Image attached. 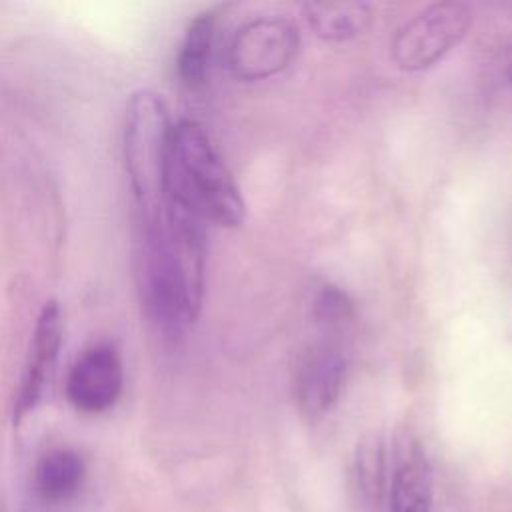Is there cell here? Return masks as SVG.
<instances>
[{
	"mask_svg": "<svg viewBox=\"0 0 512 512\" xmlns=\"http://www.w3.org/2000/svg\"><path fill=\"white\" fill-rule=\"evenodd\" d=\"M86 476L84 460L78 452L56 448L46 452L34 468V486L42 500L60 504L74 498Z\"/></svg>",
	"mask_w": 512,
	"mask_h": 512,
	"instance_id": "obj_10",
	"label": "cell"
},
{
	"mask_svg": "<svg viewBox=\"0 0 512 512\" xmlns=\"http://www.w3.org/2000/svg\"><path fill=\"white\" fill-rule=\"evenodd\" d=\"M124 386V366L112 344L86 348L72 364L66 378L70 404L86 414H100L112 408Z\"/></svg>",
	"mask_w": 512,
	"mask_h": 512,
	"instance_id": "obj_6",
	"label": "cell"
},
{
	"mask_svg": "<svg viewBox=\"0 0 512 512\" xmlns=\"http://www.w3.org/2000/svg\"><path fill=\"white\" fill-rule=\"evenodd\" d=\"M216 26H218V12L204 10L190 20L184 32L176 66H178V76L182 84L190 90H200L206 82Z\"/></svg>",
	"mask_w": 512,
	"mask_h": 512,
	"instance_id": "obj_11",
	"label": "cell"
},
{
	"mask_svg": "<svg viewBox=\"0 0 512 512\" xmlns=\"http://www.w3.org/2000/svg\"><path fill=\"white\" fill-rule=\"evenodd\" d=\"M472 12L460 2H434L406 20L392 38V60L404 72L438 64L468 34Z\"/></svg>",
	"mask_w": 512,
	"mask_h": 512,
	"instance_id": "obj_3",
	"label": "cell"
},
{
	"mask_svg": "<svg viewBox=\"0 0 512 512\" xmlns=\"http://www.w3.org/2000/svg\"><path fill=\"white\" fill-rule=\"evenodd\" d=\"M432 476L420 444L406 446L392 472L390 512H430Z\"/></svg>",
	"mask_w": 512,
	"mask_h": 512,
	"instance_id": "obj_9",
	"label": "cell"
},
{
	"mask_svg": "<svg viewBox=\"0 0 512 512\" xmlns=\"http://www.w3.org/2000/svg\"><path fill=\"white\" fill-rule=\"evenodd\" d=\"M300 50L298 26L282 16L244 22L228 46V68L244 82H258L286 70Z\"/></svg>",
	"mask_w": 512,
	"mask_h": 512,
	"instance_id": "obj_4",
	"label": "cell"
},
{
	"mask_svg": "<svg viewBox=\"0 0 512 512\" xmlns=\"http://www.w3.org/2000/svg\"><path fill=\"white\" fill-rule=\"evenodd\" d=\"M504 90L506 94L512 98V62L506 66L504 70Z\"/></svg>",
	"mask_w": 512,
	"mask_h": 512,
	"instance_id": "obj_13",
	"label": "cell"
},
{
	"mask_svg": "<svg viewBox=\"0 0 512 512\" xmlns=\"http://www.w3.org/2000/svg\"><path fill=\"white\" fill-rule=\"evenodd\" d=\"M166 198L222 228H238L246 218V202L232 172L194 120H180L172 128Z\"/></svg>",
	"mask_w": 512,
	"mask_h": 512,
	"instance_id": "obj_1",
	"label": "cell"
},
{
	"mask_svg": "<svg viewBox=\"0 0 512 512\" xmlns=\"http://www.w3.org/2000/svg\"><path fill=\"white\" fill-rule=\"evenodd\" d=\"M310 30L326 42H348L362 36L374 20L370 4L364 2H306L302 6Z\"/></svg>",
	"mask_w": 512,
	"mask_h": 512,
	"instance_id": "obj_8",
	"label": "cell"
},
{
	"mask_svg": "<svg viewBox=\"0 0 512 512\" xmlns=\"http://www.w3.org/2000/svg\"><path fill=\"white\" fill-rule=\"evenodd\" d=\"M64 342V320L62 308L56 300L44 302L26 354L18 390L14 396V422L18 424L26 414H30L42 400L50 380L56 372L60 358V348Z\"/></svg>",
	"mask_w": 512,
	"mask_h": 512,
	"instance_id": "obj_5",
	"label": "cell"
},
{
	"mask_svg": "<svg viewBox=\"0 0 512 512\" xmlns=\"http://www.w3.org/2000/svg\"><path fill=\"white\" fill-rule=\"evenodd\" d=\"M172 128L160 94L140 88L130 96L124 120V162L136 222L144 224L162 218L168 192Z\"/></svg>",
	"mask_w": 512,
	"mask_h": 512,
	"instance_id": "obj_2",
	"label": "cell"
},
{
	"mask_svg": "<svg viewBox=\"0 0 512 512\" xmlns=\"http://www.w3.org/2000/svg\"><path fill=\"white\" fill-rule=\"evenodd\" d=\"M346 374V358L336 346H314L296 372V402L300 410L310 418L326 414L342 396Z\"/></svg>",
	"mask_w": 512,
	"mask_h": 512,
	"instance_id": "obj_7",
	"label": "cell"
},
{
	"mask_svg": "<svg viewBox=\"0 0 512 512\" xmlns=\"http://www.w3.org/2000/svg\"><path fill=\"white\" fill-rule=\"evenodd\" d=\"M354 312L352 298L334 284H324L314 300V316L318 322L328 326H338L346 322Z\"/></svg>",
	"mask_w": 512,
	"mask_h": 512,
	"instance_id": "obj_12",
	"label": "cell"
}]
</instances>
